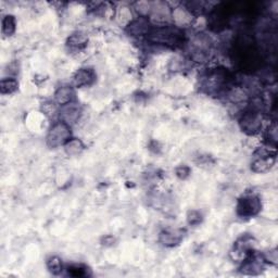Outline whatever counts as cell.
<instances>
[{"label":"cell","mask_w":278,"mask_h":278,"mask_svg":"<svg viewBox=\"0 0 278 278\" xmlns=\"http://www.w3.org/2000/svg\"><path fill=\"white\" fill-rule=\"evenodd\" d=\"M69 275L74 277H84L88 276V269L83 265H72L68 269Z\"/></svg>","instance_id":"e0dca14e"},{"label":"cell","mask_w":278,"mask_h":278,"mask_svg":"<svg viewBox=\"0 0 278 278\" xmlns=\"http://www.w3.org/2000/svg\"><path fill=\"white\" fill-rule=\"evenodd\" d=\"M263 270V261L260 256L250 255L247 257L243 262V264L240 269V272L247 275H255L259 274Z\"/></svg>","instance_id":"8992f818"},{"label":"cell","mask_w":278,"mask_h":278,"mask_svg":"<svg viewBox=\"0 0 278 278\" xmlns=\"http://www.w3.org/2000/svg\"><path fill=\"white\" fill-rule=\"evenodd\" d=\"M239 125L242 132L249 135L259 133L262 127L261 116L256 111H249L242 114L239 120Z\"/></svg>","instance_id":"3957f363"},{"label":"cell","mask_w":278,"mask_h":278,"mask_svg":"<svg viewBox=\"0 0 278 278\" xmlns=\"http://www.w3.org/2000/svg\"><path fill=\"white\" fill-rule=\"evenodd\" d=\"M149 39L157 44H164L175 46L183 41V33L181 29L172 26L157 27L149 32Z\"/></svg>","instance_id":"6da1fadb"},{"label":"cell","mask_w":278,"mask_h":278,"mask_svg":"<svg viewBox=\"0 0 278 278\" xmlns=\"http://www.w3.org/2000/svg\"><path fill=\"white\" fill-rule=\"evenodd\" d=\"M275 163V156L256 157L255 161L252 163V170L257 173L266 172Z\"/></svg>","instance_id":"9c48e42d"},{"label":"cell","mask_w":278,"mask_h":278,"mask_svg":"<svg viewBox=\"0 0 278 278\" xmlns=\"http://www.w3.org/2000/svg\"><path fill=\"white\" fill-rule=\"evenodd\" d=\"M74 98V91L70 86H62L58 89L54 93V99L58 104L66 106V104L72 102Z\"/></svg>","instance_id":"30bf717a"},{"label":"cell","mask_w":278,"mask_h":278,"mask_svg":"<svg viewBox=\"0 0 278 278\" xmlns=\"http://www.w3.org/2000/svg\"><path fill=\"white\" fill-rule=\"evenodd\" d=\"M86 44H87V38L81 33L73 34L72 36L69 38L68 42V45L72 49H82L86 46Z\"/></svg>","instance_id":"4fadbf2b"},{"label":"cell","mask_w":278,"mask_h":278,"mask_svg":"<svg viewBox=\"0 0 278 278\" xmlns=\"http://www.w3.org/2000/svg\"><path fill=\"white\" fill-rule=\"evenodd\" d=\"M183 239V232L181 231H170V232H161L159 240L166 247H173L176 246L181 242Z\"/></svg>","instance_id":"ba28073f"},{"label":"cell","mask_w":278,"mask_h":278,"mask_svg":"<svg viewBox=\"0 0 278 278\" xmlns=\"http://www.w3.org/2000/svg\"><path fill=\"white\" fill-rule=\"evenodd\" d=\"M128 32H130L134 36H138V35L149 34V23L147 20L140 18L138 20L133 21L130 26H128Z\"/></svg>","instance_id":"8fae6325"},{"label":"cell","mask_w":278,"mask_h":278,"mask_svg":"<svg viewBox=\"0 0 278 278\" xmlns=\"http://www.w3.org/2000/svg\"><path fill=\"white\" fill-rule=\"evenodd\" d=\"M14 31H16V20L12 16H6L2 20V33L7 36H11Z\"/></svg>","instance_id":"9a60e30c"},{"label":"cell","mask_w":278,"mask_h":278,"mask_svg":"<svg viewBox=\"0 0 278 278\" xmlns=\"http://www.w3.org/2000/svg\"><path fill=\"white\" fill-rule=\"evenodd\" d=\"M82 114V108L78 106L77 103L70 102L66 106H62L60 111V117L62 118V122L67 124H73L75 123Z\"/></svg>","instance_id":"5b68a950"},{"label":"cell","mask_w":278,"mask_h":278,"mask_svg":"<svg viewBox=\"0 0 278 278\" xmlns=\"http://www.w3.org/2000/svg\"><path fill=\"white\" fill-rule=\"evenodd\" d=\"M261 210V202L259 198L255 196L243 197L238 201L237 212L238 214L242 217H251L260 212Z\"/></svg>","instance_id":"277c9868"},{"label":"cell","mask_w":278,"mask_h":278,"mask_svg":"<svg viewBox=\"0 0 278 278\" xmlns=\"http://www.w3.org/2000/svg\"><path fill=\"white\" fill-rule=\"evenodd\" d=\"M71 136V128L64 122L56 123L50 128L47 135V145L50 148H57L66 145Z\"/></svg>","instance_id":"7a4b0ae2"},{"label":"cell","mask_w":278,"mask_h":278,"mask_svg":"<svg viewBox=\"0 0 278 278\" xmlns=\"http://www.w3.org/2000/svg\"><path fill=\"white\" fill-rule=\"evenodd\" d=\"M48 270L50 271L52 274H59L62 271V262L57 256H52L47 262Z\"/></svg>","instance_id":"2e32d148"},{"label":"cell","mask_w":278,"mask_h":278,"mask_svg":"<svg viewBox=\"0 0 278 278\" xmlns=\"http://www.w3.org/2000/svg\"><path fill=\"white\" fill-rule=\"evenodd\" d=\"M96 79V74L92 69H81L74 75L73 82L76 87H84L92 85Z\"/></svg>","instance_id":"52a82bcc"},{"label":"cell","mask_w":278,"mask_h":278,"mask_svg":"<svg viewBox=\"0 0 278 278\" xmlns=\"http://www.w3.org/2000/svg\"><path fill=\"white\" fill-rule=\"evenodd\" d=\"M64 147H66V152L70 156H76L78 153H81L84 149L83 142L76 138L69 140L66 145H64Z\"/></svg>","instance_id":"7c38bea8"},{"label":"cell","mask_w":278,"mask_h":278,"mask_svg":"<svg viewBox=\"0 0 278 278\" xmlns=\"http://www.w3.org/2000/svg\"><path fill=\"white\" fill-rule=\"evenodd\" d=\"M200 221H201L200 213H198V212H196V211L190 212L189 215H188V222H189L191 225L199 224Z\"/></svg>","instance_id":"d6986e66"},{"label":"cell","mask_w":278,"mask_h":278,"mask_svg":"<svg viewBox=\"0 0 278 278\" xmlns=\"http://www.w3.org/2000/svg\"><path fill=\"white\" fill-rule=\"evenodd\" d=\"M19 84L13 78H4L0 82V92L1 93H12L18 89Z\"/></svg>","instance_id":"5bb4252c"},{"label":"cell","mask_w":278,"mask_h":278,"mask_svg":"<svg viewBox=\"0 0 278 278\" xmlns=\"http://www.w3.org/2000/svg\"><path fill=\"white\" fill-rule=\"evenodd\" d=\"M267 138H269L270 142L276 145V141H277V126H276V123H274V124H273V125H271L269 130H267Z\"/></svg>","instance_id":"ac0fdd59"}]
</instances>
